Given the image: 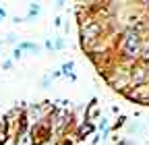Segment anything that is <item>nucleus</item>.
<instances>
[{"label": "nucleus", "mask_w": 149, "mask_h": 145, "mask_svg": "<svg viewBox=\"0 0 149 145\" xmlns=\"http://www.w3.org/2000/svg\"><path fill=\"white\" fill-rule=\"evenodd\" d=\"M128 79L133 83H137V85H143V81L147 79V68H135L133 72H130Z\"/></svg>", "instance_id": "2"}, {"label": "nucleus", "mask_w": 149, "mask_h": 145, "mask_svg": "<svg viewBox=\"0 0 149 145\" xmlns=\"http://www.w3.org/2000/svg\"><path fill=\"white\" fill-rule=\"evenodd\" d=\"M141 38L137 35V31H128L124 38H122V54H124V58H137L139 54H141Z\"/></svg>", "instance_id": "1"}, {"label": "nucleus", "mask_w": 149, "mask_h": 145, "mask_svg": "<svg viewBox=\"0 0 149 145\" xmlns=\"http://www.w3.org/2000/svg\"><path fill=\"white\" fill-rule=\"evenodd\" d=\"M87 133H91V126H89V124L81 126V135H87Z\"/></svg>", "instance_id": "3"}]
</instances>
